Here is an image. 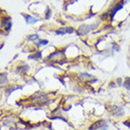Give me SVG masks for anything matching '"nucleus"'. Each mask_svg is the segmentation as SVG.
Here are the masks:
<instances>
[{
  "mask_svg": "<svg viewBox=\"0 0 130 130\" xmlns=\"http://www.w3.org/2000/svg\"><path fill=\"white\" fill-rule=\"evenodd\" d=\"M30 99H32V101H35L39 104H44L47 101V96L43 92H36L30 97Z\"/></svg>",
  "mask_w": 130,
  "mask_h": 130,
  "instance_id": "nucleus-1",
  "label": "nucleus"
},
{
  "mask_svg": "<svg viewBox=\"0 0 130 130\" xmlns=\"http://www.w3.org/2000/svg\"><path fill=\"white\" fill-rule=\"evenodd\" d=\"M97 26H89V25H82L80 26V28L78 29V34L79 35H85V34H87V33L90 31L91 29H94Z\"/></svg>",
  "mask_w": 130,
  "mask_h": 130,
  "instance_id": "nucleus-2",
  "label": "nucleus"
},
{
  "mask_svg": "<svg viewBox=\"0 0 130 130\" xmlns=\"http://www.w3.org/2000/svg\"><path fill=\"white\" fill-rule=\"evenodd\" d=\"M104 124H105V122H104L103 120L97 121V122L93 123L90 126H89V130H97V129H99V128H101Z\"/></svg>",
  "mask_w": 130,
  "mask_h": 130,
  "instance_id": "nucleus-3",
  "label": "nucleus"
},
{
  "mask_svg": "<svg viewBox=\"0 0 130 130\" xmlns=\"http://www.w3.org/2000/svg\"><path fill=\"white\" fill-rule=\"evenodd\" d=\"M74 31V29L71 27H66V28H61L57 29L56 33L57 34H65V33H72Z\"/></svg>",
  "mask_w": 130,
  "mask_h": 130,
  "instance_id": "nucleus-4",
  "label": "nucleus"
},
{
  "mask_svg": "<svg viewBox=\"0 0 130 130\" xmlns=\"http://www.w3.org/2000/svg\"><path fill=\"white\" fill-rule=\"evenodd\" d=\"M112 114L114 116H122L123 114V109L122 107H118V106H113V111Z\"/></svg>",
  "mask_w": 130,
  "mask_h": 130,
  "instance_id": "nucleus-5",
  "label": "nucleus"
},
{
  "mask_svg": "<svg viewBox=\"0 0 130 130\" xmlns=\"http://www.w3.org/2000/svg\"><path fill=\"white\" fill-rule=\"evenodd\" d=\"M24 17H25V19H26L27 24H34V23H36V22L38 21V19L34 18L33 16H30V15H28V14H25Z\"/></svg>",
  "mask_w": 130,
  "mask_h": 130,
  "instance_id": "nucleus-6",
  "label": "nucleus"
},
{
  "mask_svg": "<svg viewBox=\"0 0 130 130\" xmlns=\"http://www.w3.org/2000/svg\"><path fill=\"white\" fill-rule=\"evenodd\" d=\"M123 87L127 88V89H130V78H126L124 83H123Z\"/></svg>",
  "mask_w": 130,
  "mask_h": 130,
  "instance_id": "nucleus-7",
  "label": "nucleus"
},
{
  "mask_svg": "<svg viewBox=\"0 0 130 130\" xmlns=\"http://www.w3.org/2000/svg\"><path fill=\"white\" fill-rule=\"evenodd\" d=\"M122 8H123V6H122V5H119V6H118V7H116V9H115V10H114V11H112L111 17H113V16H114V15L116 14V12H117V11H120V10H121V9H122Z\"/></svg>",
  "mask_w": 130,
  "mask_h": 130,
  "instance_id": "nucleus-8",
  "label": "nucleus"
},
{
  "mask_svg": "<svg viewBox=\"0 0 130 130\" xmlns=\"http://www.w3.org/2000/svg\"><path fill=\"white\" fill-rule=\"evenodd\" d=\"M37 39H39V35L38 34H33V35H30L29 37V40H30V41H35Z\"/></svg>",
  "mask_w": 130,
  "mask_h": 130,
  "instance_id": "nucleus-9",
  "label": "nucleus"
},
{
  "mask_svg": "<svg viewBox=\"0 0 130 130\" xmlns=\"http://www.w3.org/2000/svg\"><path fill=\"white\" fill-rule=\"evenodd\" d=\"M47 43H48L47 40H41V41H39L40 45H47Z\"/></svg>",
  "mask_w": 130,
  "mask_h": 130,
  "instance_id": "nucleus-10",
  "label": "nucleus"
},
{
  "mask_svg": "<svg viewBox=\"0 0 130 130\" xmlns=\"http://www.w3.org/2000/svg\"><path fill=\"white\" fill-rule=\"evenodd\" d=\"M50 12H51V11L47 10V14H46V18H48V17H50V16H48V15H50Z\"/></svg>",
  "mask_w": 130,
  "mask_h": 130,
  "instance_id": "nucleus-11",
  "label": "nucleus"
},
{
  "mask_svg": "<svg viewBox=\"0 0 130 130\" xmlns=\"http://www.w3.org/2000/svg\"><path fill=\"white\" fill-rule=\"evenodd\" d=\"M102 130H105V129H102Z\"/></svg>",
  "mask_w": 130,
  "mask_h": 130,
  "instance_id": "nucleus-12",
  "label": "nucleus"
}]
</instances>
